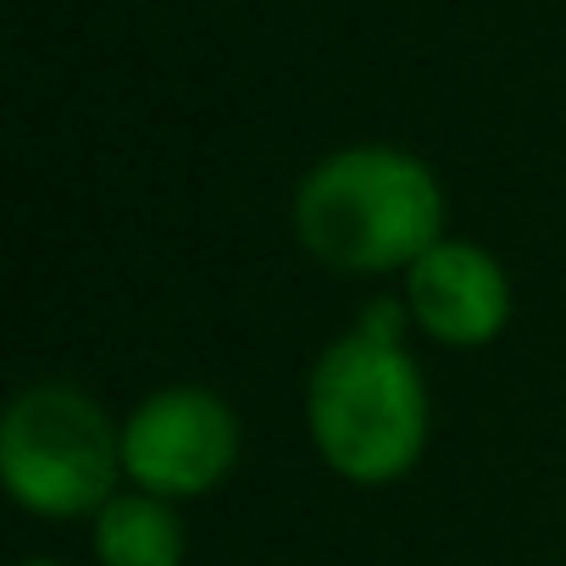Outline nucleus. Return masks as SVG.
<instances>
[{"instance_id":"obj_1","label":"nucleus","mask_w":566,"mask_h":566,"mask_svg":"<svg viewBox=\"0 0 566 566\" xmlns=\"http://www.w3.org/2000/svg\"><path fill=\"white\" fill-rule=\"evenodd\" d=\"M400 301L373 306L339 334L306 378V428L317 455L356 489L400 483L428 450V384L400 345Z\"/></svg>"},{"instance_id":"obj_4","label":"nucleus","mask_w":566,"mask_h":566,"mask_svg":"<svg viewBox=\"0 0 566 566\" xmlns=\"http://www.w3.org/2000/svg\"><path fill=\"white\" fill-rule=\"evenodd\" d=\"M239 461V417L200 384L145 395L123 422V478L161 500L211 494Z\"/></svg>"},{"instance_id":"obj_3","label":"nucleus","mask_w":566,"mask_h":566,"mask_svg":"<svg viewBox=\"0 0 566 566\" xmlns=\"http://www.w3.org/2000/svg\"><path fill=\"white\" fill-rule=\"evenodd\" d=\"M123 478V428L78 384H29L0 417V483L7 494L45 516H95Z\"/></svg>"},{"instance_id":"obj_2","label":"nucleus","mask_w":566,"mask_h":566,"mask_svg":"<svg viewBox=\"0 0 566 566\" xmlns=\"http://www.w3.org/2000/svg\"><path fill=\"white\" fill-rule=\"evenodd\" d=\"M295 239L350 277L406 272L444 239V184L400 145H345L301 178Z\"/></svg>"},{"instance_id":"obj_6","label":"nucleus","mask_w":566,"mask_h":566,"mask_svg":"<svg viewBox=\"0 0 566 566\" xmlns=\"http://www.w3.org/2000/svg\"><path fill=\"white\" fill-rule=\"evenodd\" d=\"M90 544L101 566H184V522L172 500L128 489L90 516Z\"/></svg>"},{"instance_id":"obj_7","label":"nucleus","mask_w":566,"mask_h":566,"mask_svg":"<svg viewBox=\"0 0 566 566\" xmlns=\"http://www.w3.org/2000/svg\"><path fill=\"white\" fill-rule=\"evenodd\" d=\"M23 566H62V560H23Z\"/></svg>"},{"instance_id":"obj_5","label":"nucleus","mask_w":566,"mask_h":566,"mask_svg":"<svg viewBox=\"0 0 566 566\" xmlns=\"http://www.w3.org/2000/svg\"><path fill=\"white\" fill-rule=\"evenodd\" d=\"M406 317L450 350L494 345L511 323V277L472 239H439L406 272Z\"/></svg>"}]
</instances>
